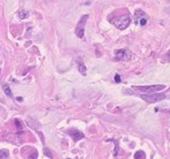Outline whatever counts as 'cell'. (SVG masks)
Listing matches in <instances>:
<instances>
[{"label": "cell", "instance_id": "cell-1", "mask_svg": "<svg viewBox=\"0 0 170 159\" xmlns=\"http://www.w3.org/2000/svg\"><path fill=\"white\" fill-rule=\"evenodd\" d=\"M130 22H131V19H130V15H129V13H126L121 16H117L111 21V23L119 30L126 29L130 25Z\"/></svg>", "mask_w": 170, "mask_h": 159}, {"label": "cell", "instance_id": "cell-2", "mask_svg": "<svg viewBox=\"0 0 170 159\" xmlns=\"http://www.w3.org/2000/svg\"><path fill=\"white\" fill-rule=\"evenodd\" d=\"M140 97L144 100L147 103H154L157 102H160L162 100L166 98V95L162 93H159V94H142L140 95Z\"/></svg>", "mask_w": 170, "mask_h": 159}, {"label": "cell", "instance_id": "cell-3", "mask_svg": "<svg viewBox=\"0 0 170 159\" xmlns=\"http://www.w3.org/2000/svg\"><path fill=\"white\" fill-rule=\"evenodd\" d=\"M166 86L165 85H153V86H135L133 89L138 90L143 93H156L161 90L165 89Z\"/></svg>", "mask_w": 170, "mask_h": 159}, {"label": "cell", "instance_id": "cell-4", "mask_svg": "<svg viewBox=\"0 0 170 159\" xmlns=\"http://www.w3.org/2000/svg\"><path fill=\"white\" fill-rule=\"evenodd\" d=\"M88 18V15H86L84 16H82V18L80 19L78 25H77V28H76V34L79 38H82L84 36V31H85V24L87 23V20Z\"/></svg>", "mask_w": 170, "mask_h": 159}, {"label": "cell", "instance_id": "cell-5", "mask_svg": "<svg viewBox=\"0 0 170 159\" xmlns=\"http://www.w3.org/2000/svg\"><path fill=\"white\" fill-rule=\"evenodd\" d=\"M115 56L118 60L128 61V60H130V57H131V53L129 50L121 49V50H117L115 51Z\"/></svg>", "mask_w": 170, "mask_h": 159}, {"label": "cell", "instance_id": "cell-6", "mask_svg": "<svg viewBox=\"0 0 170 159\" xmlns=\"http://www.w3.org/2000/svg\"><path fill=\"white\" fill-rule=\"evenodd\" d=\"M68 133L70 134V136L74 139L75 141H78V140H80V139H82L85 136H84V134L82 133V132H80L79 131L78 129H70L68 130Z\"/></svg>", "mask_w": 170, "mask_h": 159}, {"label": "cell", "instance_id": "cell-7", "mask_svg": "<svg viewBox=\"0 0 170 159\" xmlns=\"http://www.w3.org/2000/svg\"><path fill=\"white\" fill-rule=\"evenodd\" d=\"M145 17H148V16L144 12H142L141 10H137L135 12V22H136V23H139L140 19L145 18Z\"/></svg>", "mask_w": 170, "mask_h": 159}, {"label": "cell", "instance_id": "cell-8", "mask_svg": "<svg viewBox=\"0 0 170 159\" xmlns=\"http://www.w3.org/2000/svg\"><path fill=\"white\" fill-rule=\"evenodd\" d=\"M79 72L83 76L87 75V67L85 66V64L82 61L79 62Z\"/></svg>", "mask_w": 170, "mask_h": 159}, {"label": "cell", "instance_id": "cell-9", "mask_svg": "<svg viewBox=\"0 0 170 159\" xmlns=\"http://www.w3.org/2000/svg\"><path fill=\"white\" fill-rule=\"evenodd\" d=\"M3 90H4L5 94H6L8 97H12V96H13L12 91H11L10 87H9V86H8L7 84H4V85H3Z\"/></svg>", "mask_w": 170, "mask_h": 159}, {"label": "cell", "instance_id": "cell-10", "mask_svg": "<svg viewBox=\"0 0 170 159\" xmlns=\"http://www.w3.org/2000/svg\"><path fill=\"white\" fill-rule=\"evenodd\" d=\"M9 157V151L7 149L0 150V159H6Z\"/></svg>", "mask_w": 170, "mask_h": 159}, {"label": "cell", "instance_id": "cell-11", "mask_svg": "<svg viewBox=\"0 0 170 159\" xmlns=\"http://www.w3.org/2000/svg\"><path fill=\"white\" fill-rule=\"evenodd\" d=\"M134 158L135 159H145L146 158V154L141 151V150H139L135 153L134 155Z\"/></svg>", "mask_w": 170, "mask_h": 159}, {"label": "cell", "instance_id": "cell-12", "mask_svg": "<svg viewBox=\"0 0 170 159\" xmlns=\"http://www.w3.org/2000/svg\"><path fill=\"white\" fill-rule=\"evenodd\" d=\"M28 16V13L27 12H25V11L22 10L19 12V17H20L21 19H24V18H26Z\"/></svg>", "mask_w": 170, "mask_h": 159}, {"label": "cell", "instance_id": "cell-13", "mask_svg": "<svg viewBox=\"0 0 170 159\" xmlns=\"http://www.w3.org/2000/svg\"><path fill=\"white\" fill-rule=\"evenodd\" d=\"M43 153H44V155H45L46 157H50V158H52V155H51L50 151L48 149H43Z\"/></svg>", "mask_w": 170, "mask_h": 159}, {"label": "cell", "instance_id": "cell-14", "mask_svg": "<svg viewBox=\"0 0 170 159\" xmlns=\"http://www.w3.org/2000/svg\"><path fill=\"white\" fill-rule=\"evenodd\" d=\"M15 124H16V127H17V129L22 130L23 129V126H22V124H21V122L18 120V119H15Z\"/></svg>", "mask_w": 170, "mask_h": 159}, {"label": "cell", "instance_id": "cell-15", "mask_svg": "<svg viewBox=\"0 0 170 159\" xmlns=\"http://www.w3.org/2000/svg\"><path fill=\"white\" fill-rule=\"evenodd\" d=\"M114 79H115V81H116L117 83H119V82H121L120 76H119V75H116V76H115V78H114Z\"/></svg>", "mask_w": 170, "mask_h": 159}, {"label": "cell", "instance_id": "cell-16", "mask_svg": "<svg viewBox=\"0 0 170 159\" xmlns=\"http://www.w3.org/2000/svg\"><path fill=\"white\" fill-rule=\"evenodd\" d=\"M0 77H1V70H0Z\"/></svg>", "mask_w": 170, "mask_h": 159}]
</instances>
